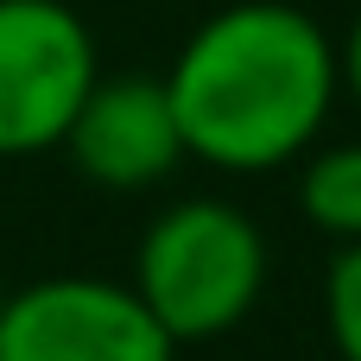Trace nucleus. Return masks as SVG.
Listing matches in <instances>:
<instances>
[{"instance_id": "obj_1", "label": "nucleus", "mask_w": 361, "mask_h": 361, "mask_svg": "<svg viewBox=\"0 0 361 361\" xmlns=\"http://www.w3.org/2000/svg\"><path fill=\"white\" fill-rule=\"evenodd\" d=\"M343 70L330 32L286 0L209 13L165 70L184 152L216 171H279L305 159L336 108Z\"/></svg>"}, {"instance_id": "obj_2", "label": "nucleus", "mask_w": 361, "mask_h": 361, "mask_svg": "<svg viewBox=\"0 0 361 361\" xmlns=\"http://www.w3.org/2000/svg\"><path fill=\"white\" fill-rule=\"evenodd\" d=\"M140 305L165 324V336L184 343H216L247 324V311L267 292V241L247 209L222 197H184L152 216V228L133 247V279Z\"/></svg>"}, {"instance_id": "obj_3", "label": "nucleus", "mask_w": 361, "mask_h": 361, "mask_svg": "<svg viewBox=\"0 0 361 361\" xmlns=\"http://www.w3.org/2000/svg\"><path fill=\"white\" fill-rule=\"evenodd\" d=\"M95 76V38L76 6L0 0V159L63 146Z\"/></svg>"}, {"instance_id": "obj_4", "label": "nucleus", "mask_w": 361, "mask_h": 361, "mask_svg": "<svg viewBox=\"0 0 361 361\" xmlns=\"http://www.w3.org/2000/svg\"><path fill=\"white\" fill-rule=\"evenodd\" d=\"M0 361H178V343L133 286L57 273L0 298Z\"/></svg>"}, {"instance_id": "obj_5", "label": "nucleus", "mask_w": 361, "mask_h": 361, "mask_svg": "<svg viewBox=\"0 0 361 361\" xmlns=\"http://www.w3.org/2000/svg\"><path fill=\"white\" fill-rule=\"evenodd\" d=\"M63 152L102 190H152L159 178H171L190 159L165 76H140V70L89 82V95L63 133Z\"/></svg>"}, {"instance_id": "obj_6", "label": "nucleus", "mask_w": 361, "mask_h": 361, "mask_svg": "<svg viewBox=\"0 0 361 361\" xmlns=\"http://www.w3.org/2000/svg\"><path fill=\"white\" fill-rule=\"evenodd\" d=\"M298 209L317 235H330L336 247L361 241V146H324L305 152L298 171Z\"/></svg>"}, {"instance_id": "obj_7", "label": "nucleus", "mask_w": 361, "mask_h": 361, "mask_svg": "<svg viewBox=\"0 0 361 361\" xmlns=\"http://www.w3.org/2000/svg\"><path fill=\"white\" fill-rule=\"evenodd\" d=\"M324 324L343 361H361V241H343L324 279Z\"/></svg>"}, {"instance_id": "obj_8", "label": "nucleus", "mask_w": 361, "mask_h": 361, "mask_svg": "<svg viewBox=\"0 0 361 361\" xmlns=\"http://www.w3.org/2000/svg\"><path fill=\"white\" fill-rule=\"evenodd\" d=\"M336 70H343V89L361 102V13H355V25H349V38L336 44Z\"/></svg>"}]
</instances>
